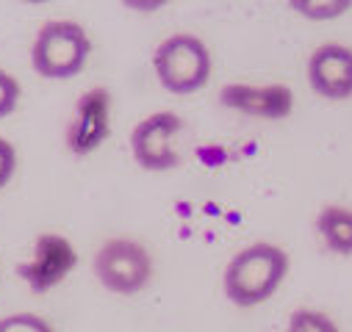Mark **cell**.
<instances>
[{
  "label": "cell",
  "instance_id": "7c38bea8",
  "mask_svg": "<svg viewBox=\"0 0 352 332\" xmlns=\"http://www.w3.org/2000/svg\"><path fill=\"white\" fill-rule=\"evenodd\" d=\"M286 332H341L338 324L322 313V310H311V307H297L289 316Z\"/></svg>",
  "mask_w": 352,
  "mask_h": 332
},
{
  "label": "cell",
  "instance_id": "ba28073f",
  "mask_svg": "<svg viewBox=\"0 0 352 332\" xmlns=\"http://www.w3.org/2000/svg\"><path fill=\"white\" fill-rule=\"evenodd\" d=\"M308 83L324 100L352 97V47L327 42L308 56Z\"/></svg>",
  "mask_w": 352,
  "mask_h": 332
},
{
  "label": "cell",
  "instance_id": "8992f818",
  "mask_svg": "<svg viewBox=\"0 0 352 332\" xmlns=\"http://www.w3.org/2000/svg\"><path fill=\"white\" fill-rule=\"evenodd\" d=\"M75 266H78L75 246L58 233H42L34 241L31 258L17 266V274L25 280V285L34 294H47L58 283H64Z\"/></svg>",
  "mask_w": 352,
  "mask_h": 332
},
{
  "label": "cell",
  "instance_id": "8fae6325",
  "mask_svg": "<svg viewBox=\"0 0 352 332\" xmlns=\"http://www.w3.org/2000/svg\"><path fill=\"white\" fill-rule=\"evenodd\" d=\"M286 3L311 23L338 20L352 9V0H286Z\"/></svg>",
  "mask_w": 352,
  "mask_h": 332
},
{
  "label": "cell",
  "instance_id": "7a4b0ae2",
  "mask_svg": "<svg viewBox=\"0 0 352 332\" xmlns=\"http://www.w3.org/2000/svg\"><path fill=\"white\" fill-rule=\"evenodd\" d=\"M153 69L169 95H192L211 78V53L206 42L192 34H172L158 42Z\"/></svg>",
  "mask_w": 352,
  "mask_h": 332
},
{
  "label": "cell",
  "instance_id": "30bf717a",
  "mask_svg": "<svg viewBox=\"0 0 352 332\" xmlns=\"http://www.w3.org/2000/svg\"><path fill=\"white\" fill-rule=\"evenodd\" d=\"M316 230L330 252L352 255V208L324 205L316 216Z\"/></svg>",
  "mask_w": 352,
  "mask_h": 332
},
{
  "label": "cell",
  "instance_id": "3957f363",
  "mask_svg": "<svg viewBox=\"0 0 352 332\" xmlns=\"http://www.w3.org/2000/svg\"><path fill=\"white\" fill-rule=\"evenodd\" d=\"M89 53L92 42L83 25L72 20H50L34 39L31 64L47 80H69L86 67Z\"/></svg>",
  "mask_w": 352,
  "mask_h": 332
},
{
  "label": "cell",
  "instance_id": "2e32d148",
  "mask_svg": "<svg viewBox=\"0 0 352 332\" xmlns=\"http://www.w3.org/2000/svg\"><path fill=\"white\" fill-rule=\"evenodd\" d=\"M122 3L131 9V12H142V14H150V12H158L164 9L169 0H122Z\"/></svg>",
  "mask_w": 352,
  "mask_h": 332
},
{
  "label": "cell",
  "instance_id": "5bb4252c",
  "mask_svg": "<svg viewBox=\"0 0 352 332\" xmlns=\"http://www.w3.org/2000/svg\"><path fill=\"white\" fill-rule=\"evenodd\" d=\"M20 103V83L14 75H9L6 69H0V119L14 114Z\"/></svg>",
  "mask_w": 352,
  "mask_h": 332
},
{
  "label": "cell",
  "instance_id": "9c48e42d",
  "mask_svg": "<svg viewBox=\"0 0 352 332\" xmlns=\"http://www.w3.org/2000/svg\"><path fill=\"white\" fill-rule=\"evenodd\" d=\"M219 103L230 111H241L247 117L261 119H286L294 108V92L283 83H225L219 92Z\"/></svg>",
  "mask_w": 352,
  "mask_h": 332
},
{
  "label": "cell",
  "instance_id": "277c9868",
  "mask_svg": "<svg viewBox=\"0 0 352 332\" xmlns=\"http://www.w3.org/2000/svg\"><path fill=\"white\" fill-rule=\"evenodd\" d=\"M95 277L106 291L131 296L147 288L153 277V258L139 241L109 238L95 255Z\"/></svg>",
  "mask_w": 352,
  "mask_h": 332
},
{
  "label": "cell",
  "instance_id": "6da1fadb",
  "mask_svg": "<svg viewBox=\"0 0 352 332\" xmlns=\"http://www.w3.org/2000/svg\"><path fill=\"white\" fill-rule=\"evenodd\" d=\"M289 274V255L278 244L258 241L244 246L225 266L222 288L236 307H255L272 299Z\"/></svg>",
  "mask_w": 352,
  "mask_h": 332
},
{
  "label": "cell",
  "instance_id": "9a60e30c",
  "mask_svg": "<svg viewBox=\"0 0 352 332\" xmlns=\"http://www.w3.org/2000/svg\"><path fill=\"white\" fill-rule=\"evenodd\" d=\"M17 169V150L9 139L0 136V189H6Z\"/></svg>",
  "mask_w": 352,
  "mask_h": 332
},
{
  "label": "cell",
  "instance_id": "52a82bcc",
  "mask_svg": "<svg viewBox=\"0 0 352 332\" xmlns=\"http://www.w3.org/2000/svg\"><path fill=\"white\" fill-rule=\"evenodd\" d=\"M109 130H111V95L103 86L83 92L75 103L72 119L64 133L69 152L78 158L95 152L106 141Z\"/></svg>",
  "mask_w": 352,
  "mask_h": 332
},
{
  "label": "cell",
  "instance_id": "4fadbf2b",
  "mask_svg": "<svg viewBox=\"0 0 352 332\" xmlns=\"http://www.w3.org/2000/svg\"><path fill=\"white\" fill-rule=\"evenodd\" d=\"M0 332H56L47 318L36 313H14L0 318Z\"/></svg>",
  "mask_w": 352,
  "mask_h": 332
},
{
  "label": "cell",
  "instance_id": "5b68a950",
  "mask_svg": "<svg viewBox=\"0 0 352 332\" xmlns=\"http://www.w3.org/2000/svg\"><path fill=\"white\" fill-rule=\"evenodd\" d=\"M184 122L172 111H158L144 117L131 133V152L133 161L147 172H166L178 166V152H175V136L181 133Z\"/></svg>",
  "mask_w": 352,
  "mask_h": 332
},
{
  "label": "cell",
  "instance_id": "e0dca14e",
  "mask_svg": "<svg viewBox=\"0 0 352 332\" xmlns=\"http://www.w3.org/2000/svg\"><path fill=\"white\" fill-rule=\"evenodd\" d=\"M25 3H47V0H25Z\"/></svg>",
  "mask_w": 352,
  "mask_h": 332
}]
</instances>
